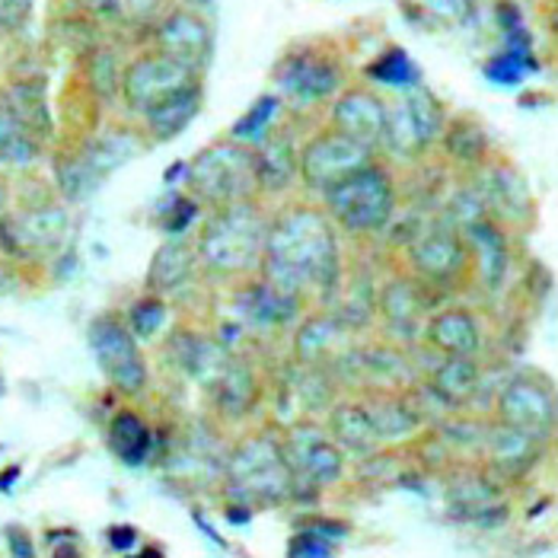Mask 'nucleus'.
I'll list each match as a JSON object with an SVG mask.
<instances>
[{"label": "nucleus", "instance_id": "obj_1", "mask_svg": "<svg viewBox=\"0 0 558 558\" xmlns=\"http://www.w3.org/2000/svg\"><path fill=\"white\" fill-rule=\"evenodd\" d=\"M262 281L301 298L319 288L332 294L339 288V243L329 217L313 208H291L265 230Z\"/></svg>", "mask_w": 558, "mask_h": 558}, {"label": "nucleus", "instance_id": "obj_2", "mask_svg": "<svg viewBox=\"0 0 558 558\" xmlns=\"http://www.w3.org/2000/svg\"><path fill=\"white\" fill-rule=\"evenodd\" d=\"M227 492L240 505H278L294 498V478L275 437H250L227 460Z\"/></svg>", "mask_w": 558, "mask_h": 558}, {"label": "nucleus", "instance_id": "obj_3", "mask_svg": "<svg viewBox=\"0 0 558 558\" xmlns=\"http://www.w3.org/2000/svg\"><path fill=\"white\" fill-rule=\"evenodd\" d=\"M265 230V220L250 202L223 205L198 240L202 262L217 275H240L262 258Z\"/></svg>", "mask_w": 558, "mask_h": 558}, {"label": "nucleus", "instance_id": "obj_4", "mask_svg": "<svg viewBox=\"0 0 558 558\" xmlns=\"http://www.w3.org/2000/svg\"><path fill=\"white\" fill-rule=\"evenodd\" d=\"M329 217L351 233L384 230L396 215V189L387 170L367 163L323 192Z\"/></svg>", "mask_w": 558, "mask_h": 558}, {"label": "nucleus", "instance_id": "obj_5", "mask_svg": "<svg viewBox=\"0 0 558 558\" xmlns=\"http://www.w3.org/2000/svg\"><path fill=\"white\" fill-rule=\"evenodd\" d=\"M189 185L198 198L215 205L246 202L256 192L253 150L240 144H215L189 163Z\"/></svg>", "mask_w": 558, "mask_h": 558}, {"label": "nucleus", "instance_id": "obj_6", "mask_svg": "<svg viewBox=\"0 0 558 558\" xmlns=\"http://www.w3.org/2000/svg\"><path fill=\"white\" fill-rule=\"evenodd\" d=\"M281 457H284L291 478H294V495H301L303 485L316 495L323 485H332L342 478V447L319 428L291 430L281 440Z\"/></svg>", "mask_w": 558, "mask_h": 558}, {"label": "nucleus", "instance_id": "obj_7", "mask_svg": "<svg viewBox=\"0 0 558 558\" xmlns=\"http://www.w3.org/2000/svg\"><path fill=\"white\" fill-rule=\"evenodd\" d=\"M89 348H93L102 374L109 377V384H116L122 392H131V396L147 387V364H144L137 342L122 319H116V316L93 319Z\"/></svg>", "mask_w": 558, "mask_h": 558}, {"label": "nucleus", "instance_id": "obj_8", "mask_svg": "<svg viewBox=\"0 0 558 558\" xmlns=\"http://www.w3.org/2000/svg\"><path fill=\"white\" fill-rule=\"evenodd\" d=\"M367 163H374L371 147H364L361 141H354V137H348L336 129L316 134L298 154V172L303 175V182L310 189H319V192H326L348 172L361 170Z\"/></svg>", "mask_w": 558, "mask_h": 558}, {"label": "nucleus", "instance_id": "obj_9", "mask_svg": "<svg viewBox=\"0 0 558 558\" xmlns=\"http://www.w3.org/2000/svg\"><path fill=\"white\" fill-rule=\"evenodd\" d=\"M195 81H198L195 71H189L179 61L154 51V54H141L137 61H131L129 71L122 74V96L134 112H147L150 106H157L170 93L195 84Z\"/></svg>", "mask_w": 558, "mask_h": 558}, {"label": "nucleus", "instance_id": "obj_10", "mask_svg": "<svg viewBox=\"0 0 558 558\" xmlns=\"http://www.w3.org/2000/svg\"><path fill=\"white\" fill-rule=\"evenodd\" d=\"M498 415L508 428L523 430L526 437H549L556 425V399L549 387L536 380H514L501 389L498 399Z\"/></svg>", "mask_w": 558, "mask_h": 558}, {"label": "nucleus", "instance_id": "obj_11", "mask_svg": "<svg viewBox=\"0 0 558 558\" xmlns=\"http://www.w3.org/2000/svg\"><path fill=\"white\" fill-rule=\"evenodd\" d=\"M68 230V215L61 208H39L26 215H13L0 220V243L10 256H43L51 253Z\"/></svg>", "mask_w": 558, "mask_h": 558}, {"label": "nucleus", "instance_id": "obj_12", "mask_svg": "<svg viewBox=\"0 0 558 558\" xmlns=\"http://www.w3.org/2000/svg\"><path fill=\"white\" fill-rule=\"evenodd\" d=\"M211 26L195 10H172L157 29V48L189 71H202L211 58Z\"/></svg>", "mask_w": 558, "mask_h": 558}, {"label": "nucleus", "instance_id": "obj_13", "mask_svg": "<svg viewBox=\"0 0 558 558\" xmlns=\"http://www.w3.org/2000/svg\"><path fill=\"white\" fill-rule=\"evenodd\" d=\"M332 125L374 150L377 144H384L387 102L371 89H344L332 106Z\"/></svg>", "mask_w": 558, "mask_h": 558}, {"label": "nucleus", "instance_id": "obj_14", "mask_svg": "<svg viewBox=\"0 0 558 558\" xmlns=\"http://www.w3.org/2000/svg\"><path fill=\"white\" fill-rule=\"evenodd\" d=\"M339 81H342L339 68L326 58H316V54H294L278 71L281 89L298 102H313V99L332 96L339 89Z\"/></svg>", "mask_w": 558, "mask_h": 558}, {"label": "nucleus", "instance_id": "obj_15", "mask_svg": "<svg viewBox=\"0 0 558 558\" xmlns=\"http://www.w3.org/2000/svg\"><path fill=\"white\" fill-rule=\"evenodd\" d=\"M412 262L422 278H428L434 284H447L463 271L466 250L450 230H430L412 246Z\"/></svg>", "mask_w": 558, "mask_h": 558}, {"label": "nucleus", "instance_id": "obj_16", "mask_svg": "<svg viewBox=\"0 0 558 558\" xmlns=\"http://www.w3.org/2000/svg\"><path fill=\"white\" fill-rule=\"evenodd\" d=\"M425 339L430 348H437L440 354H450V357H473L482 342L473 313H466L460 306L434 313L425 326Z\"/></svg>", "mask_w": 558, "mask_h": 558}, {"label": "nucleus", "instance_id": "obj_17", "mask_svg": "<svg viewBox=\"0 0 558 558\" xmlns=\"http://www.w3.org/2000/svg\"><path fill=\"white\" fill-rule=\"evenodd\" d=\"M202 84L195 81V84L182 86V89H175L170 93L167 99H160L157 106H150L147 112H144V119H147V129L154 134V141H172V137H179L182 131L192 125V119L198 116V109H202Z\"/></svg>", "mask_w": 558, "mask_h": 558}, {"label": "nucleus", "instance_id": "obj_18", "mask_svg": "<svg viewBox=\"0 0 558 558\" xmlns=\"http://www.w3.org/2000/svg\"><path fill=\"white\" fill-rule=\"evenodd\" d=\"M348 348L344 323L336 316H310L294 339V351L306 367H319L326 361H342Z\"/></svg>", "mask_w": 558, "mask_h": 558}, {"label": "nucleus", "instance_id": "obj_19", "mask_svg": "<svg viewBox=\"0 0 558 558\" xmlns=\"http://www.w3.org/2000/svg\"><path fill=\"white\" fill-rule=\"evenodd\" d=\"M253 163H256L258 189L281 192L298 175V150H294L288 134H271V137H265L258 144V150L253 154Z\"/></svg>", "mask_w": 558, "mask_h": 558}, {"label": "nucleus", "instance_id": "obj_20", "mask_svg": "<svg viewBox=\"0 0 558 558\" xmlns=\"http://www.w3.org/2000/svg\"><path fill=\"white\" fill-rule=\"evenodd\" d=\"M298 306H301V298L284 294V291L265 284V281L250 284L240 294V313L250 323H258V326H288L298 316Z\"/></svg>", "mask_w": 558, "mask_h": 558}, {"label": "nucleus", "instance_id": "obj_21", "mask_svg": "<svg viewBox=\"0 0 558 558\" xmlns=\"http://www.w3.org/2000/svg\"><path fill=\"white\" fill-rule=\"evenodd\" d=\"M428 387L444 405L460 409L478 392V367L470 357H450L447 354V361L437 364V371L430 374Z\"/></svg>", "mask_w": 558, "mask_h": 558}, {"label": "nucleus", "instance_id": "obj_22", "mask_svg": "<svg viewBox=\"0 0 558 558\" xmlns=\"http://www.w3.org/2000/svg\"><path fill=\"white\" fill-rule=\"evenodd\" d=\"M192 268H195V256L192 250L182 243V240H170L163 243L154 258H150V268H147V288L157 291V294H170L189 284L192 278Z\"/></svg>", "mask_w": 558, "mask_h": 558}, {"label": "nucleus", "instance_id": "obj_23", "mask_svg": "<svg viewBox=\"0 0 558 558\" xmlns=\"http://www.w3.org/2000/svg\"><path fill=\"white\" fill-rule=\"evenodd\" d=\"M208 389L215 392L217 409H220L223 415H243V412L253 405V399H256L253 371H250L243 361H236L233 354H230V361L220 367V374H217L215 384Z\"/></svg>", "mask_w": 558, "mask_h": 558}, {"label": "nucleus", "instance_id": "obj_24", "mask_svg": "<svg viewBox=\"0 0 558 558\" xmlns=\"http://www.w3.org/2000/svg\"><path fill=\"white\" fill-rule=\"evenodd\" d=\"M470 236H473L478 265H482V284L488 291H498L505 275H508V243H505V236L482 217L470 220Z\"/></svg>", "mask_w": 558, "mask_h": 558}, {"label": "nucleus", "instance_id": "obj_25", "mask_svg": "<svg viewBox=\"0 0 558 558\" xmlns=\"http://www.w3.org/2000/svg\"><path fill=\"white\" fill-rule=\"evenodd\" d=\"M380 310H384L387 323L399 336L412 339L415 329H418V319L425 313V301H422V294H418V288L412 281H402L399 278V281H389L387 288H384Z\"/></svg>", "mask_w": 558, "mask_h": 558}, {"label": "nucleus", "instance_id": "obj_26", "mask_svg": "<svg viewBox=\"0 0 558 558\" xmlns=\"http://www.w3.org/2000/svg\"><path fill=\"white\" fill-rule=\"evenodd\" d=\"M332 434H336L332 440L339 447H344V450H351V453H371L380 444V437H377V430L371 425L364 405H339V409H332Z\"/></svg>", "mask_w": 558, "mask_h": 558}, {"label": "nucleus", "instance_id": "obj_27", "mask_svg": "<svg viewBox=\"0 0 558 558\" xmlns=\"http://www.w3.org/2000/svg\"><path fill=\"white\" fill-rule=\"evenodd\" d=\"M536 444H539L536 437H526L523 430H514L505 425L495 434V440H492V460H495L498 470H505L508 475L526 473L536 463V457H539Z\"/></svg>", "mask_w": 558, "mask_h": 558}, {"label": "nucleus", "instance_id": "obj_28", "mask_svg": "<svg viewBox=\"0 0 558 558\" xmlns=\"http://www.w3.org/2000/svg\"><path fill=\"white\" fill-rule=\"evenodd\" d=\"M150 428L134 415V412H122V415H116L112 418V425H109V447L131 463V466H137V463H144L147 460V453H150Z\"/></svg>", "mask_w": 558, "mask_h": 558}, {"label": "nucleus", "instance_id": "obj_29", "mask_svg": "<svg viewBox=\"0 0 558 558\" xmlns=\"http://www.w3.org/2000/svg\"><path fill=\"white\" fill-rule=\"evenodd\" d=\"M0 99H3V106L26 125V129L33 131L39 141H43L45 134L51 131V122H48V109H45V99H43V89L33 84H16L10 86L7 93H0Z\"/></svg>", "mask_w": 558, "mask_h": 558}, {"label": "nucleus", "instance_id": "obj_30", "mask_svg": "<svg viewBox=\"0 0 558 558\" xmlns=\"http://www.w3.org/2000/svg\"><path fill=\"white\" fill-rule=\"evenodd\" d=\"M36 154H39V137L0 99V163H33Z\"/></svg>", "mask_w": 558, "mask_h": 558}, {"label": "nucleus", "instance_id": "obj_31", "mask_svg": "<svg viewBox=\"0 0 558 558\" xmlns=\"http://www.w3.org/2000/svg\"><path fill=\"white\" fill-rule=\"evenodd\" d=\"M137 147L141 144L131 134H102V137H93L81 154L86 157V163L106 179L109 172L119 170L125 160H131L137 154Z\"/></svg>", "mask_w": 558, "mask_h": 558}, {"label": "nucleus", "instance_id": "obj_32", "mask_svg": "<svg viewBox=\"0 0 558 558\" xmlns=\"http://www.w3.org/2000/svg\"><path fill=\"white\" fill-rule=\"evenodd\" d=\"M54 175H58V189L64 192L68 202H84L89 192H96V185L102 182V175L86 163L84 154H68L58 157L54 163Z\"/></svg>", "mask_w": 558, "mask_h": 558}, {"label": "nucleus", "instance_id": "obj_33", "mask_svg": "<svg viewBox=\"0 0 558 558\" xmlns=\"http://www.w3.org/2000/svg\"><path fill=\"white\" fill-rule=\"evenodd\" d=\"M440 134H444L447 154H450L453 160H460V163H478V160L488 154V137H485V131H482V125L470 122V119L453 122L450 129L440 131Z\"/></svg>", "mask_w": 558, "mask_h": 558}, {"label": "nucleus", "instance_id": "obj_34", "mask_svg": "<svg viewBox=\"0 0 558 558\" xmlns=\"http://www.w3.org/2000/svg\"><path fill=\"white\" fill-rule=\"evenodd\" d=\"M364 412H367V418H371V425H374V430H377V437H380V440L405 437L409 430L415 428L412 412H409L402 402H396V399H377V402H367V405H364Z\"/></svg>", "mask_w": 558, "mask_h": 558}, {"label": "nucleus", "instance_id": "obj_35", "mask_svg": "<svg viewBox=\"0 0 558 558\" xmlns=\"http://www.w3.org/2000/svg\"><path fill=\"white\" fill-rule=\"evenodd\" d=\"M402 102H405V109H409V116H412V122H415V129H418L425 144H430L434 137H440V131H444V109L434 99V93H428L425 86H415V89H409V96H402Z\"/></svg>", "mask_w": 558, "mask_h": 558}, {"label": "nucleus", "instance_id": "obj_36", "mask_svg": "<svg viewBox=\"0 0 558 558\" xmlns=\"http://www.w3.org/2000/svg\"><path fill=\"white\" fill-rule=\"evenodd\" d=\"M495 501H498V495L485 482H457L453 492H450L453 511L463 517H473V520H482V511H498Z\"/></svg>", "mask_w": 558, "mask_h": 558}, {"label": "nucleus", "instance_id": "obj_37", "mask_svg": "<svg viewBox=\"0 0 558 558\" xmlns=\"http://www.w3.org/2000/svg\"><path fill=\"white\" fill-rule=\"evenodd\" d=\"M492 185H495V202H501V208L511 217L530 215V192L523 185V179L511 172L508 167H498L492 172Z\"/></svg>", "mask_w": 558, "mask_h": 558}, {"label": "nucleus", "instance_id": "obj_38", "mask_svg": "<svg viewBox=\"0 0 558 558\" xmlns=\"http://www.w3.org/2000/svg\"><path fill=\"white\" fill-rule=\"evenodd\" d=\"M163 319H167V306H163V301H160V298H144V301H137L131 306V336H134V339H150V336L163 326Z\"/></svg>", "mask_w": 558, "mask_h": 558}, {"label": "nucleus", "instance_id": "obj_39", "mask_svg": "<svg viewBox=\"0 0 558 558\" xmlns=\"http://www.w3.org/2000/svg\"><path fill=\"white\" fill-rule=\"evenodd\" d=\"M371 77L384 81V84H412L415 81V68H412V61L399 48H392L371 68Z\"/></svg>", "mask_w": 558, "mask_h": 558}, {"label": "nucleus", "instance_id": "obj_40", "mask_svg": "<svg viewBox=\"0 0 558 558\" xmlns=\"http://www.w3.org/2000/svg\"><path fill=\"white\" fill-rule=\"evenodd\" d=\"M89 81L96 86V93H102V96H112V89L122 86V77H119L116 61H112L109 51H96L89 58Z\"/></svg>", "mask_w": 558, "mask_h": 558}, {"label": "nucleus", "instance_id": "obj_41", "mask_svg": "<svg viewBox=\"0 0 558 558\" xmlns=\"http://www.w3.org/2000/svg\"><path fill=\"white\" fill-rule=\"evenodd\" d=\"M275 112H278V99H275V96H262L256 106L233 125V137H250V134L262 131L271 122Z\"/></svg>", "mask_w": 558, "mask_h": 558}, {"label": "nucleus", "instance_id": "obj_42", "mask_svg": "<svg viewBox=\"0 0 558 558\" xmlns=\"http://www.w3.org/2000/svg\"><path fill=\"white\" fill-rule=\"evenodd\" d=\"M33 0H0V33H16L29 23Z\"/></svg>", "mask_w": 558, "mask_h": 558}, {"label": "nucleus", "instance_id": "obj_43", "mask_svg": "<svg viewBox=\"0 0 558 558\" xmlns=\"http://www.w3.org/2000/svg\"><path fill=\"white\" fill-rule=\"evenodd\" d=\"M488 74L501 84H517L523 77V64H520V51H505L501 58H495L488 64Z\"/></svg>", "mask_w": 558, "mask_h": 558}, {"label": "nucleus", "instance_id": "obj_44", "mask_svg": "<svg viewBox=\"0 0 558 558\" xmlns=\"http://www.w3.org/2000/svg\"><path fill=\"white\" fill-rule=\"evenodd\" d=\"M195 217V205L189 198H175L172 205H167V215H163V230L167 233H182Z\"/></svg>", "mask_w": 558, "mask_h": 558}, {"label": "nucleus", "instance_id": "obj_45", "mask_svg": "<svg viewBox=\"0 0 558 558\" xmlns=\"http://www.w3.org/2000/svg\"><path fill=\"white\" fill-rule=\"evenodd\" d=\"M291 556H329L332 553V543H326L319 533H313V530H306V533H298L294 539H291V549H288Z\"/></svg>", "mask_w": 558, "mask_h": 558}, {"label": "nucleus", "instance_id": "obj_46", "mask_svg": "<svg viewBox=\"0 0 558 558\" xmlns=\"http://www.w3.org/2000/svg\"><path fill=\"white\" fill-rule=\"evenodd\" d=\"M157 3H160V0H116V13H112V16L129 20V23H144V20L154 16Z\"/></svg>", "mask_w": 558, "mask_h": 558}, {"label": "nucleus", "instance_id": "obj_47", "mask_svg": "<svg viewBox=\"0 0 558 558\" xmlns=\"http://www.w3.org/2000/svg\"><path fill=\"white\" fill-rule=\"evenodd\" d=\"M10 553L16 558H29L33 556V543H29V533H23L20 526H10Z\"/></svg>", "mask_w": 558, "mask_h": 558}, {"label": "nucleus", "instance_id": "obj_48", "mask_svg": "<svg viewBox=\"0 0 558 558\" xmlns=\"http://www.w3.org/2000/svg\"><path fill=\"white\" fill-rule=\"evenodd\" d=\"M134 539H137V533H134L131 526H109V543H112V549H131Z\"/></svg>", "mask_w": 558, "mask_h": 558}, {"label": "nucleus", "instance_id": "obj_49", "mask_svg": "<svg viewBox=\"0 0 558 558\" xmlns=\"http://www.w3.org/2000/svg\"><path fill=\"white\" fill-rule=\"evenodd\" d=\"M77 7H84V10H89V13H106V16H112L116 13V0H74Z\"/></svg>", "mask_w": 558, "mask_h": 558}, {"label": "nucleus", "instance_id": "obj_50", "mask_svg": "<svg viewBox=\"0 0 558 558\" xmlns=\"http://www.w3.org/2000/svg\"><path fill=\"white\" fill-rule=\"evenodd\" d=\"M16 478H20V466H10V470H7V473L0 475V488H3V492H10V488H13V482H16Z\"/></svg>", "mask_w": 558, "mask_h": 558}, {"label": "nucleus", "instance_id": "obj_51", "mask_svg": "<svg viewBox=\"0 0 558 558\" xmlns=\"http://www.w3.org/2000/svg\"><path fill=\"white\" fill-rule=\"evenodd\" d=\"M192 7H208V3H215V0H189Z\"/></svg>", "mask_w": 558, "mask_h": 558}, {"label": "nucleus", "instance_id": "obj_52", "mask_svg": "<svg viewBox=\"0 0 558 558\" xmlns=\"http://www.w3.org/2000/svg\"><path fill=\"white\" fill-rule=\"evenodd\" d=\"M3 202H7V192H3V185H0V211H3Z\"/></svg>", "mask_w": 558, "mask_h": 558}, {"label": "nucleus", "instance_id": "obj_53", "mask_svg": "<svg viewBox=\"0 0 558 558\" xmlns=\"http://www.w3.org/2000/svg\"><path fill=\"white\" fill-rule=\"evenodd\" d=\"M0 396H3V377H0Z\"/></svg>", "mask_w": 558, "mask_h": 558}]
</instances>
